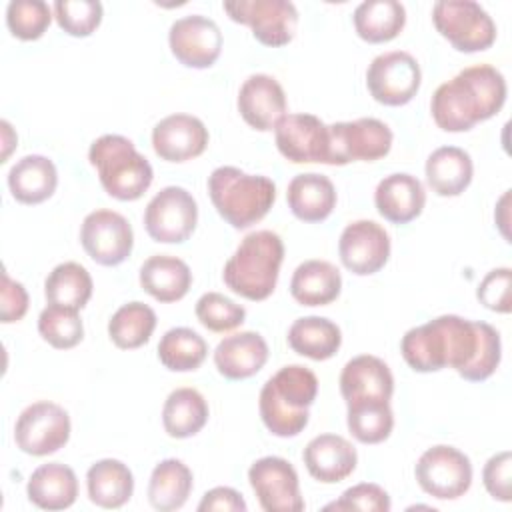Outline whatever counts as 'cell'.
<instances>
[{
    "instance_id": "cell-1",
    "label": "cell",
    "mask_w": 512,
    "mask_h": 512,
    "mask_svg": "<svg viewBox=\"0 0 512 512\" xmlns=\"http://www.w3.org/2000/svg\"><path fill=\"white\" fill-rule=\"evenodd\" d=\"M400 352L416 372L454 368L464 380L482 382L496 372L502 344L498 330L488 322L444 314L410 328L400 340Z\"/></svg>"
},
{
    "instance_id": "cell-2",
    "label": "cell",
    "mask_w": 512,
    "mask_h": 512,
    "mask_svg": "<svg viewBox=\"0 0 512 512\" xmlns=\"http://www.w3.org/2000/svg\"><path fill=\"white\" fill-rule=\"evenodd\" d=\"M504 102L506 80L502 72L490 64H476L436 88L430 112L444 132H466L496 116Z\"/></svg>"
},
{
    "instance_id": "cell-3",
    "label": "cell",
    "mask_w": 512,
    "mask_h": 512,
    "mask_svg": "<svg viewBox=\"0 0 512 512\" xmlns=\"http://www.w3.org/2000/svg\"><path fill=\"white\" fill-rule=\"evenodd\" d=\"M318 394L316 374L300 364L280 368L260 390V418L280 438L298 436L310 418L308 408Z\"/></svg>"
},
{
    "instance_id": "cell-4",
    "label": "cell",
    "mask_w": 512,
    "mask_h": 512,
    "mask_svg": "<svg viewBox=\"0 0 512 512\" xmlns=\"http://www.w3.org/2000/svg\"><path fill=\"white\" fill-rule=\"evenodd\" d=\"M284 260V242L272 230H256L242 238L224 264L226 286L246 300H266L278 282Z\"/></svg>"
},
{
    "instance_id": "cell-5",
    "label": "cell",
    "mask_w": 512,
    "mask_h": 512,
    "mask_svg": "<svg viewBox=\"0 0 512 512\" xmlns=\"http://www.w3.org/2000/svg\"><path fill=\"white\" fill-rule=\"evenodd\" d=\"M208 194L220 218L232 228L244 230L268 214L276 200V186L266 176L218 166L208 176Z\"/></svg>"
},
{
    "instance_id": "cell-6",
    "label": "cell",
    "mask_w": 512,
    "mask_h": 512,
    "mask_svg": "<svg viewBox=\"0 0 512 512\" xmlns=\"http://www.w3.org/2000/svg\"><path fill=\"white\" fill-rule=\"evenodd\" d=\"M88 160L96 168L102 188L116 200H138L152 184L154 172L132 140L120 134L96 138L88 150Z\"/></svg>"
},
{
    "instance_id": "cell-7",
    "label": "cell",
    "mask_w": 512,
    "mask_h": 512,
    "mask_svg": "<svg viewBox=\"0 0 512 512\" xmlns=\"http://www.w3.org/2000/svg\"><path fill=\"white\" fill-rule=\"evenodd\" d=\"M432 22L442 38L458 52H482L496 40L492 16L474 0H440L432 8Z\"/></svg>"
},
{
    "instance_id": "cell-8",
    "label": "cell",
    "mask_w": 512,
    "mask_h": 512,
    "mask_svg": "<svg viewBox=\"0 0 512 512\" xmlns=\"http://www.w3.org/2000/svg\"><path fill=\"white\" fill-rule=\"evenodd\" d=\"M330 166H344L354 160L374 162L392 148V130L378 118H358L328 126Z\"/></svg>"
},
{
    "instance_id": "cell-9",
    "label": "cell",
    "mask_w": 512,
    "mask_h": 512,
    "mask_svg": "<svg viewBox=\"0 0 512 512\" xmlns=\"http://www.w3.org/2000/svg\"><path fill=\"white\" fill-rule=\"evenodd\" d=\"M420 488L438 500H456L470 490V458L454 446L438 444L428 448L414 468Z\"/></svg>"
},
{
    "instance_id": "cell-10",
    "label": "cell",
    "mask_w": 512,
    "mask_h": 512,
    "mask_svg": "<svg viewBox=\"0 0 512 512\" xmlns=\"http://www.w3.org/2000/svg\"><path fill=\"white\" fill-rule=\"evenodd\" d=\"M198 222V204L182 186L162 188L144 210L148 236L162 244L186 242Z\"/></svg>"
},
{
    "instance_id": "cell-11",
    "label": "cell",
    "mask_w": 512,
    "mask_h": 512,
    "mask_svg": "<svg viewBox=\"0 0 512 512\" xmlns=\"http://www.w3.org/2000/svg\"><path fill=\"white\" fill-rule=\"evenodd\" d=\"M422 72L418 60L404 50L378 54L366 70L370 96L384 106H404L420 90Z\"/></svg>"
},
{
    "instance_id": "cell-12",
    "label": "cell",
    "mask_w": 512,
    "mask_h": 512,
    "mask_svg": "<svg viewBox=\"0 0 512 512\" xmlns=\"http://www.w3.org/2000/svg\"><path fill=\"white\" fill-rule=\"evenodd\" d=\"M226 14L252 28L254 38L270 48L292 42L298 26V10L288 0H234L222 4Z\"/></svg>"
},
{
    "instance_id": "cell-13",
    "label": "cell",
    "mask_w": 512,
    "mask_h": 512,
    "mask_svg": "<svg viewBox=\"0 0 512 512\" xmlns=\"http://www.w3.org/2000/svg\"><path fill=\"white\" fill-rule=\"evenodd\" d=\"M70 438L68 412L48 400L26 406L14 426L16 446L30 456H48L60 450Z\"/></svg>"
},
{
    "instance_id": "cell-14",
    "label": "cell",
    "mask_w": 512,
    "mask_h": 512,
    "mask_svg": "<svg viewBox=\"0 0 512 512\" xmlns=\"http://www.w3.org/2000/svg\"><path fill=\"white\" fill-rule=\"evenodd\" d=\"M80 242L96 264L118 266L132 252L134 232L122 214L114 210H94L82 222Z\"/></svg>"
},
{
    "instance_id": "cell-15",
    "label": "cell",
    "mask_w": 512,
    "mask_h": 512,
    "mask_svg": "<svg viewBox=\"0 0 512 512\" xmlns=\"http://www.w3.org/2000/svg\"><path fill=\"white\" fill-rule=\"evenodd\" d=\"M250 486L266 512H300L304 500L294 466L280 456H264L248 470Z\"/></svg>"
},
{
    "instance_id": "cell-16",
    "label": "cell",
    "mask_w": 512,
    "mask_h": 512,
    "mask_svg": "<svg viewBox=\"0 0 512 512\" xmlns=\"http://www.w3.org/2000/svg\"><path fill=\"white\" fill-rule=\"evenodd\" d=\"M280 154L294 164H328V126L314 114H286L274 128Z\"/></svg>"
},
{
    "instance_id": "cell-17",
    "label": "cell",
    "mask_w": 512,
    "mask_h": 512,
    "mask_svg": "<svg viewBox=\"0 0 512 512\" xmlns=\"http://www.w3.org/2000/svg\"><path fill=\"white\" fill-rule=\"evenodd\" d=\"M174 58L188 68H210L222 52V32L212 18L192 14L178 18L168 32Z\"/></svg>"
},
{
    "instance_id": "cell-18",
    "label": "cell",
    "mask_w": 512,
    "mask_h": 512,
    "mask_svg": "<svg viewBox=\"0 0 512 512\" xmlns=\"http://www.w3.org/2000/svg\"><path fill=\"white\" fill-rule=\"evenodd\" d=\"M338 254L346 270L370 276L384 268L390 258V236L374 220L350 222L338 240Z\"/></svg>"
},
{
    "instance_id": "cell-19",
    "label": "cell",
    "mask_w": 512,
    "mask_h": 512,
    "mask_svg": "<svg viewBox=\"0 0 512 512\" xmlns=\"http://www.w3.org/2000/svg\"><path fill=\"white\" fill-rule=\"evenodd\" d=\"M238 112L248 126L260 132L276 128L286 116V94L280 82L268 74H252L238 92Z\"/></svg>"
},
{
    "instance_id": "cell-20",
    "label": "cell",
    "mask_w": 512,
    "mask_h": 512,
    "mask_svg": "<svg viewBox=\"0 0 512 512\" xmlns=\"http://www.w3.org/2000/svg\"><path fill=\"white\" fill-rule=\"evenodd\" d=\"M208 146L204 122L190 114H170L152 130V148L166 162L198 158Z\"/></svg>"
},
{
    "instance_id": "cell-21",
    "label": "cell",
    "mask_w": 512,
    "mask_h": 512,
    "mask_svg": "<svg viewBox=\"0 0 512 512\" xmlns=\"http://www.w3.org/2000/svg\"><path fill=\"white\" fill-rule=\"evenodd\" d=\"M340 394L346 404L390 400L394 394V376L388 364L378 356L360 354L342 368Z\"/></svg>"
},
{
    "instance_id": "cell-22",
    "label": "cell",
    "mask_w": 512,
    "mask_h": 512,
    "mask_svg": "<svg viewBox=\"0 0 512 512\" xmlns=\"http://www.w3.org/2000/svg\"><path fill=\"white\" fill-rule=\"evenodd\" d=\"M302 460L314 480L324 484H336L346 480L354 472L358 464V454L352 442L344 436L320 434L306 444Z\"/></svg>"
},
{
    "instance_id": "cell-23",
    "label": "cell",
    "mask_w": 512,
    "mask_h": 512,
    "mask_svg": "<svg viewBox=\"0 0 512 512\" xmlns=\"http://www.w3.org/2000/svg\"><path fill=\"white\" fill-rule=\"evenodd\" d=\"M374 204L384 220L392 224H408L422 214L426 192L416 176L396 172L378 182Z\"/></svg>"
},
{
    "instance_id": "cell-24",
    "label": "cell",
    "mask_w": 512,
    "mask_h": 512,
    "mask_svg": "<svg viewBox=\"0 0 512 512\" xmlns=\"http://www.w3.org/2000/svg\"><path fill=\"white\" fill-rule=\"evenodd\" d=\"M268 360V344L258 332H238L218 342L214 364L228 380H246L258 374Z\"/></svg>"
},
{
    "instance_id": "cell-25",
    "label": "cell",
    "mask_w": 512,
    "mask_h": 512,
    "mask_svg": "<svg viewBox=\"0 0 512 512\" xmlns=\"http://www.w3.org/2000/svg\"><path fill=\"white\" fill-rule=\"evenodd\" d=\"M288 208L302 222H322L336 206V188L324 174L308 172L290 180L286 190Z\"/></svg>"
},
{
    "instance_id": "cell-26",
    "label": "cell",
    "mask_w": 512,
    "mask_h": 512,
    "mask_svg": "<svg viewBox=\"0 0 512 512\" xmlns=\"http://www.w3.org/2000/svg\"><path fill=\"white\" fill-rule=\"evenodd\" d=\"M140 286L158 302H176L188 294L192 272L184 260L156 254L140 266Z\"/></svg>"
},
{
    "instance_id": "cell-27",
    "label": "cell",
    "mask_w": 512,
    "mask_h": 512,
    "mask_svg": "<svg viewBox=\"0 0 512 512\" xmlns=\"http://www.w3.org/2000/svg\"><path fill=\"white\" fill-rule=\"evenodd\" d=\"M26 492L28 500L42 510H64L76 502L78 480L70 466L48 462L32 472Z\"/></svg>"
},
{
    "instance_id": "cell-28",
    "label": "cell",
    "mask_w": 512,
    "mask_h": 512,
    "mask_svg": "<svg viewBox=\"0 0 512 512\" xmlns=\"http://www.w3.org/2000/svg\"><path fill=\"white\" fill-rule=\"evenodd\" d=\"M58 186V172L50 158L28 154L8 172V188L22 204H40L48 200Z\"/></svg>"
},
{
    "instance_id": "cell-29",
    "label": "cell",
    "mask_w": 512,
    "mask_h": 512,
    "mask_svg": "<svg viewBox=\"0 0 512 512\" xmlns=\"http://www.w3.org/2000/svg\"><path fill=\"white\" fill-rule=\"evenodd\" d=\"M340 270L326 260L302 262L290 280V294L302 306H326L340 296Z\"/></svg>"
},
{
    "instance_id": "cell-30",
    "label": "cell",
    "mask_w": 512,
    "mask_h": 512,
    "mask_svg": "<svg viewBox=\"0 0 512 512\" xmlns=\"http://www.w3.org/2000/svg\"><path fill=\"white\" fill-rule=\"evenodd\" d=\"M426 182L438 196H460L472 182L474 164L458 146L436 148L426 160Z\"/></svg>"
},
{
    "instance_id": "cell-31",
    "label": "cell",
    "mask_w": 512,
    "mask_h": 512,
    "mask_svg": "<svg viewBox=\"0 0 512 512\" xmlns=\"http://www.w3.org/2000/svg\"><path fill=\"white\" fill-rule=\"evenodd\" d=\"M86 488L90 500L96 506L120 508L130 500L134 492V476L124 462L116 458H104L88 468Z\"/></svg>"
},
{
    "instance_id": "cell-32",
    "label": "cell",
    "mask_w": 512,
    "mask_h": 512,
    "mask_svg": "<svg viewBox=\"0 0 512 512\" xmlns=\"http://www.w3.org/2000/svg\"><path fill=\"white\" fill-rule=\"evenodd\" d=\"M352 22L364 42H390L406 24V8L396 0H366L356 6Z\"/></svg>"
},
{
    "instance_id": "cell-33",
    "label": "cell",
    "mask_w": 512,
    "mask_h": 512,
    "mask_svg": "<svg viewBox=\"0 0 512 512\" xmlns=\"http://www.w3.org/2000/svg\"><path fill=\"white\" fill-rule=\"evenodd\" d=\"M194 486L190 468L176 458H166L154 466L148 482V500L154 510L172 512L186 504Z\"/></svg>"
},
{
    "instance_id": "cell-34",
    "label": "cell",
    "mask_w": 512,
    "mask_h": 512,
    "mask_svg": "<svg viewBox=\"0 0 512 512\" xmlns=\"http://www.w3.org/2000/svg\"><path fill=\"white\" fill-rule=\"evenodd\" d=\"M288 344L300 356L310 360H328L338 352L342 332L328 318L306 316L292 322L288 330Z\"/></svg>"
},
{
    "instance_id": "cell-35",
    "label": "cell",
    "mask_w": 512,
    "mask_h": 512,
    "mask_svg": "<svg viewBox=\"0 0 512 512\" xmlns=\"http://www.w3.org/2000/svg\"><path fill=\"white\" fill-rule=\"evenodd\" d=\"M206 398L194 388H176L168 394L162 408V424L172 438H190L208 422Z\"/></svg>"
},
{
    "instance_id": "cell-36",
    "label": "cell",
    "mask_w": 512,
    "mask_h": 512,
    "mask_svg": "<svg viewBox=\"0 0 512 512\" xmlns=\"http://www.w3.org/2000/svg\"><path fill=\"white\" fill-rule=\"evenodd\" d=\"M92 276L78 262L58 264L44 282V296L48 304L80 310L92 296Z\"/></svg>"
},
{
    "instance_id": "cell-37",
    "label": "cell",
    "mask_w": 512,
    "mask_h": 512,
    "mask_svg": "<svg viewBox=\"0 0 512 512\" xmlns=\"http://www.w3.org/2000/svg\"><path fill=\"white\" fill-rule=\"evenodd\" d=\"M156 328V312L144 302H128L120 306L110 322L108 336L122 350L144 346Z\"/></svg>"
},
{
    "instance_id": "cell-38",
    "label": "cell",
    "mask_w": 512,
    "mask_h": 512,
    "mask_svg": "<svg viewBox=\"0 0 512 512\" xmlns=\"http://www.w3.org/2000/svg\"><path fill=\"white\" fill-rule=\"evenodd\" d=\"M208 344L192 328H170L158 342V358L172 372H190L206 360Z\"/></svg>"
},
{
    "instance_id": "cell-39",
    "label": "cell",
    "mask_w": 512,
    "mask_h": 512,
    "mask_svg": "<svg viewBox=\"0 0 512 512\" xmlns=\"http://www.w3.org/2000/svg\"><path fill=\"white\" fill-rule=\"evenodd\" d=\"M346 424L350 434L362 444L384 442L394 428V414L390 400H366L346 404Z\"/></svg>"
},
{
    "instance_id": "cell-40",
    "label": "cell",
    "mask_w": 512,
    "mask_h": 512,
    "mask_svg": "<svg viewBox=\"0 0 512 512\" xmlns=\"http://www.w3.org/2000/svg\"><path fill=\"white\" fill-rule=\"evenodd\" d=\"M40 336L58 350L74 348L84 338V324L78 310L48 304L38 316Z\"/></svg>"
},
{
    "instance_id": "cell-41",
    "label": "cell",
    "mask_w": 512,
    "mask_h": 512,
    "mask_svg": "<svg viewBox=\"0 0 512 512\" xmlns=\"http://www.w3.org/2000/svg\"><path fill=\"white\" fill-rule=\"evenodd\" d=\"M54 10L42 0H12L6 8L8 30L20 40H38L50 26Z\"/></svg>"
},
{
    "instance_id": "cell-42",
    "label": "cell",
    "mask_w": 512,
    "mask_h": 512,
    "mask_svg": "<svg viewBox=\"0 0 512 512\" xmlns=\"http://www.w3.org/2000/svg\"><path fill=\"white\" fill-rule=\"evenodd\" d=\"M196 318L210 332H230L246 320V310L220 292H206L196 302Z\"/></svg>"
},
{
    "instance_id": "cell-43",
    "label": "cell",
    "mask_w": 512,
    "mask_h": 512,
    "mask_svg": "<svg viewBox=\"0 0 512 512\" xmlns=\"http://www.w3.org/2000/svg\"><path fill=\"white\" fill-rule=\"evenodd\" d=\"M52 10L58 26L76 38L90 36L102 22V4L98 0H58Z\"/></svg>"
},
{
    "instance_id": "cell-44",
    "label": "cell",
    "mask_w": 512,
    "mask_h": 512,
    "mask_svg": "<svg viewBox=\"0 0 512 512\" xmlns=\"http://www.w3.org/2000/svg\"><path fill=\"white\" fill-rule=\"evenodd\" d=\"M326 510H364V512H388L390 496L388 492L372 482L356 484L342 492L340 500L326 506Z\"/></svg>"
},
{
    "instance_id": "cell-45",
    "label": "cell",
    "mask_w": 512,
    "mask_h": 512,
    "mask_svg": "<svg viewBox=\"0 0 512 512\" xmlns=\"http://www.w3.org/2000/svg\"><path fill=\"white\" fill-rule=\"evenodd\" d=\"M510 282H512V270L510 268H494L490 270L478 290L476 296L480 304H484L492 312L508 314L512 310V298H510Z\"/></svg>"
},
{
    "instance_id": "cell-46",
    "label": "cell",
    "mask_w": 512,
    "mask_h": 512,
    "mask_svg": "<svg viewBox=\"0 0 512 512\" xmlns=\"http://www.w3.org/2000/svg\"><path fill=\"white\" fill-rule=\"evenodd\" d=\"M512 454L502 450L494 454L482 470V482L494 500L510 502L512 498Z\"/></svg>"
},
{
    "instance_id": "cell-47",
    "label": "cell",
    "mask_w": 512,
    "mask_h": 512,
    "mask_svg": "<svg viewBox=\"0 0 512 512\" xmlns=\"http://www.w3.org/2000/svg\"><path fill=\"white\" fill-rule=\"evenodd\" d=\"M28 312V292L26 288L12 280L8 272H2V288H0V320L4 324L18 322Z\"/></svg>"
},
{
    "instance_id": "cell-48",
    "label": "cell",
    "mask_w": 512,
    "mask_h": 512,
    "mask_svg": "<svg viewBox=\"0 0 512 512\" xmlns=\"http://www.w3.org/2000/svg\"><path fill=\"white\" fill-rule=\"evenodd\" d=\"M246 502L242 498L240 492H236L234 488L228 486H216L212 490H208L200 504L198 510L206 512V510H224V512H246Z\"/></svg>"
},
{
    "instance_id": "cell-49",
    "label": "cell",
    "mask_w": 512,
    "mask_h": 512,
    "mask_svg": "<svg viewBox=\"0 0 512 512\" xmlns=\"http://www.w3.org/2000/svg\"><path fill=\"white\" fill-rule=\"evenodd\" d=\"M0 126H2V142H4V152H2V162H6V158H8V154H10V150L14 148V144H16V134L12 132V126L6 122V120H2L0 122Z\"/></svg>"
}]
</instances>
